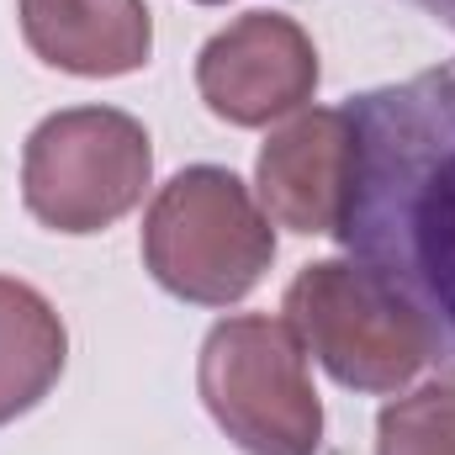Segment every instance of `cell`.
I'll list each match as a JSON object with an SVG mask.
<instances>
[{"mask_svg":"<svg viewBox=\"0 0 455 455\" xmlns=\"http://www.w3.org/2000/svg\"><path fill=\"white\" fill-rule=\"evenodd\" d=\"M355 164L339 238L455 371V59L355 96Z\"/></svg>","mask_w":455,"mask_h":455,"instance_id":"cell-1","label":"cell"},{"mask_svg":"<svg viewBox=\"0 0 455 455\" xmlns=\"http://www.w3.org/2000/svg\"><path fill=\"white\" fill-rule=\"evenodd\" d=\"M275 259V228L249 186L223 164H191L159 186L143 218L148 275L196 307L243 302Z\"/></svg>","mask_w":455,"mask_h":455,"instance_id":"cell-2","label":"cell"},{"mask_svg":"<svg viewBox=\"0 0 455 455\" xmlns=\"http://www.w3.org/2000/svg\"><path fill=\"white\" fill-rule=\"evenodd\" d=\"M207 413L243 455H318L323 403L307 376V349L286 318H223L196 360Z\"/></svg>","mask_w":455,"mask_h":455,"instance_id":"cell-3","label":"cell"},{"mask_svg":"<svg viewBox=\"0 0 455 455\" xmlns=\"http://www.w3.org/2000/svg\"><path fill=\"white\" fill-rule=\"evenodd\" d=\"M154 175L143 122L116 107H69L43 116L21 154V202L53 233H101L127 218Z\"/></svg>","mask_w":455,"mask_h":455,"instance_id":"cell-4","label":"cell"},{"mask_svg":"<svg viewBox=\"0 0 455 455\" xmlns=\"http://www.w3.org/2000/svg\"><path fill=\"white\" fill-rule=\"evenodd\" d=\"M281 313L302 349H313V360L349 392H403L429 365L419 318L355 259L302 265Z\"/></svg>","mask_w":455,"mask_h":455,"instance_id":"cell-5","label":"cell"},{"mask_svg":"<svg viewBox=\"0 0 455 455\" xmlns=\"http://www.w3.org/2000/svg\"><path fill=\"white\" fill-rule=\"evenodd\" d=\"M196 91L233 127H265L302 112L318 91V48L281 11H249L228 21L196 59Z\"/></svg>","mask_w":455,"mask_h":455,"instance_id":"cell-6","label":"cell"},{"mask_svg":"<svg viewBox=\"0 0 455 455\" xmlns=\"http://www.w3.org/2000/svg\"><path fill=\"white\" fill-rule=\"evenodd\" d=\"M349 164H355V132L344 107L297 112L265 138L254 164L265 218L291 233H339L349 202Z\"/></svg>","mask_w":455,"mask_h":455,"instance_id":"cell-7","label":"cell"},{"mask_svg":"<svg viewBox=\"0 0 455 455\" xmlns=\"http://www.w3.org/2000/svg\"><path fill=\"white\" fill-rule=\"evenodd\" d=\"M27 48L85 80L132 75L154 53V21L143 0H21Z\"/></svg>","mask_w":455,"mask_h":455,"instance_id":"cell-8","label":"cell"},{"mask_svg":"<svg viewBox=\"0 0 455 455\" xmlns=\"http://www.w3.org/2000/svg\"><path fill=\"white\" fill-rule=\"evenodd\" d=\"M69 334L43 291L0 275V424L32 413L64 376Z\"/></svg>","mask_w":455,"mask_h":455,"instance_id":"cell-9","label":"cell"},{"mask_svg":"<svg viewBox=\"0 0 455 455\" xmlns=\"http://www.w3.org/2000/svg\"><path fill=\"white\" fill-rule=\"evenodd\" d=\"M376 455H455V381L392 397L376 419Z\"/></svg>","mask_w":455,"mask_h":455,"instance_id":"cell-10","label":"cell"},{"mask_svg":"<svg viewBox=\"0 0 455 455\" xmlns=\"http://www.w3.org/2000/svg\"><path fill=\"white\" fill-rule=\"evenodd\" d=\"M413 11H424V16H435L440 27H451L455 32V0H408Z\"/></svg>","mask_w":455,"mask_h":455,"instance_id":"cell-11","label":"cell"},{"mask_svg":"<svg viewBox=\"0 0 455 455\" xmlns=\"http://www.w3.org/2000/svg\"><path fill=\"white\" fill-rule=\"evenodd\" d=\"M202 5H223V0H202Z\"/></svg>","mask_w":455,"mask_h":455,"instance_id":"cell-12","label":"cell"}]
</instances>
